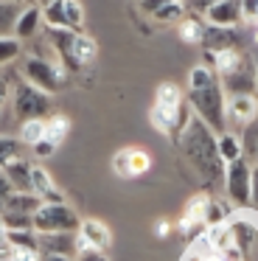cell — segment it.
Masks as SVG:
<instances>
[{"instance_id": "obj_1", "label": "cell", "mask_w": 258, "mask_h": 261, "mask_svg": "<svg viewBox=\"0 0 258 261\" xmlns=\"http://www.w3.org/2000/svg\"><path fill=\"white\" fill-rule=\"evenodd\" d=\"M177 146H179V152H183L185 163L194 169V174L199 177L205 186H213V182L224 180V160H222V154H219L216 135H213L196 115H191L185 129L179 132Z\"/></svg>"}, {"instance_id": "obj_2", "label": "cell", "mask_w": 258, "mask_h": 261, "mask_svg": "<svg viewBox=\"0 0 258 261\" xmlns=\"http://www.w3.org/2000/svg\"><path fill=\"white\" fill-rule=\"evenodd\" d=\"M191 115L194 113H191L188 101H185V93L179 90L177 85H160L157 87L154 107H151V124H154L157 129L171 135L174 141H177Z\"/></svg>"}, {"instance_id": "obj_3", "label": "cell", "mask_w": 258, "mask_h": 261, "mask_svg": "<svg viewBox=\"0 0 258 261\" xmlns=\"http://www.w3.org/2000/svg\"><path fill=\"white\" fill-rule=\"evenodd\" d=\"M185 101L188 107L194 110V115L213 132V135H222L227 132V113H224V93L219 87V82L208 87H196V90H188L185 93Z\"/></svg>"}, {"instance_id": "obj_4", "label": "cell", "mask_w": 258, "mask_h": 261, "mask_svg": "<svg viewBox=\"0 0 258 261\" xmlns=\"http://www.w3.org/2000/svg\"><path fill=\"white\" fill-rule=\"evenodd\" d=\"M34 233H76L82 219L67 202H42L31 216Z\"/></svg>"}, {"instance_id": "obj_5", "label": "cell", "mask_w": 258, "mask_h": 261, "mask_svg": "<svg viewBox=\"0 0 258 261\" xmlns=\"http://www.w3.org/2000/svg\"><path fill=\"white\" fill-rule=\"evenodd\" d=\"M20 76H22V82H28L31 87L48 93V96L65 85V68L56 65V62H48V59H39V57H25L22 59Z\"/></svg>"}, {"instance_id": "obj_6", "label": "cell", "mask_w": 258, "mask_h": 261, "mask_svg": "<svg viewBox=\"0 0 258 261\" xmlns=\"http://www.w3.org/2000/svg\"><path fill=\"white\" fill-rule=\"evenodd\" d=\"M14 113L20 121H45V115L50 113V96L28 82H20L14 87Z\"/></svg>"}, {"instance_id": "obj_7", "label": "cell", "mask_w": 258, "mask_h": 261, "mask_svg": "<svg viewBox=\"0 0 258 261\" xmlns=\"http://www.w3.org/2000/svg\"><path fill=\"white\" fill-rule=\"evenodd\" d=\"M250 180H252V163L247 158L224 163V194L233 205H250Z\"/></svg>"}, {"instance_id": "obj_8", "label": "cell", "mask_w": 258, "mask_h": 261, "mask_svg": "<svg viewBox=\"0 0 258 261\" xmlns=\"http://www.w3.org/2000/svg\"><path fill=\"white\" fill-rule=\"evenodd\" d=\"M219 87L224 96H255V68L250 54H244L241 62L219 79Z\"/></svg>"}, {"instance_id": "obj_9", "label": "cell", "mask_w": 258, "mask_h": 261, "mask_svg": "<svg viewBox=\"0 0 258 261\" xmlns=\"http://www.w3.org/2000/svg\"><path fill=\"white\" fill-rule=\"evenodd\" d=\"M202 48L211 57L224 51H244V34L239 29H222V25H205L202 31Z\"/></svg>"}, {"instance_id": "obj_10", "label": "cell", "mask_w": 258, "mask_h": 261, "mask_svg": "<svg viewBox=\"0 0 258 261\" xmlns=\"http://www.w3.org/2000/svg\"><path fill=\"white\" fill-rule=\"evenodd\" d=\"M112 247V233L104 222L98 219H82L76 230V250H93V253H107Z\"/></svg>"}, {"instance_id": "obj_11", "label": "cell", "mask_w": 258, "mask_h": 261, "mask_svg": "<svg viewBox=\"0 0 258 261\" xmlns=\"http://www.w3.org/2000/svg\"><path fill=\"white\" fill-rule=\"evenodd\" d=\"M112 166H115L118 177H129V180H135V177L146 174V171L151 169V154L146 152V149H140V146H126V149H121V152L115 154Z\"/></svg>"}, {"instance_id": "obj_12", "label": "cell", "mask_w": 258, "mask_h": 261, "mask_svg": "<svg viewBox=\"0 0 258 261\" xmlns=\"http://www.w3.org/2000/svg\"><path fill=\"white\" fill-rule=\"evenodd\" d=\"M227 101H224V113H227V126L239 124L241 129H244L250 121L258 118V98L255 96H224Z\"/></svg>"}, {"instance_id": "obj_13", "label": "cell", "mask_w": 258, "mask_h": 261, "mask_svg": "<svg viewBox=\"0 0 258 261\" xmlns=\"http://www.w3.org/2000/svg\"><path fill=\"white\" fill-rule=\"evenodd\" d=\"M208 25H222V29H239L244 23L241 14V0H219L216 6H211L205 12Z\"/></svg>"}, {"instance_id": "obj_14", "label": "cell", "mask_w": 258, "mask_h": 261, "mask_svg": "<svg viewBox=\"0 0 258 261\" xmlns=\"http://www.w3.org/2000/svg\"><path fill=\"white\" fill-rule=\"evenodd\" d=\"M37 244L42 255H67L70 258L76 250V233H37Z\"/></svg>"}, {"instance_id": "obj_15", "label": "cell", "mask_w": 258, "mask_h": 261, "mask_svg": "<svg viewBox=\"0 0 258 261\" xmlns=\"http://www.w3.org/2000/svg\"><path fill=\"white\" fill-rule=\"evenodd\" d=\"M42 9L34 3V6H22L20 17H17V25H14V40L25 42V40H37L39 31H42Z\"/></svg>"}, {"instance_id": "obj_16", "label": "cell", "mask_w": 258, "mask_h": 261, "mask_svg": "<svg viewBox=\"0 0 258 261\" xmlns=\"http://www.w3.org/2000/svg\"><path fill=\"white\" fill-rule=\"evenodd\" d=\"M95 54H98V48H95L93 37L76 34V37H73L70 59H67V68L65 70H82V68H87V65H93L95 62Z\"/></svg>"}, {"instance_id": "obj_17", "label": "cell", "mask_w": 258, "mask_h": 261, "mask_svg": "<svg viewBox=\"0 0 258 261\" xmlns=\"http://www.w3.org/2000/svg\"><path fill=\"white\" fill-rule=\"evenodd\" d=\"M31 169H34V163H31V160H25L22 154L3 166V174L9 177V182H11V191L31 194Z\"/></svg>"}, {"instance_id": "obj_18", "label": "cell", "mask_w": 258, "mask_h": 261, "mask_svg": "<svg viewBox=\"0 0 258 261\" xmlns=\"http://www.w3.org/2000/svg\"><path fill=\"white\" fill-rule=\"evenodd\" d=\"M31 194H37L39 202H65V197L59 194V188L54 186L50 174L42 166H34L31 169Z\"/></svg>"}, {"instance_id": "obj_19", "label": "cell", "mask_w": 258, "mask_h": 261, "mask_svg": "<svg viewBox=\"0 0 258 261\" xmlns=\"http://www.w3.org/2000/svg\"><path fill=\"white\" fill-rule=\"evenodd\" d=\"M39 197L37 194H20V191H14L9 199L3 202V211L0 214H20V216H34L37 214V208H39Z\"/></svg>"}, {"instance_id": "obj_20", "label": "cell", "mask_w": 258, "mask_h": 261, "mask_svg": "<svg viewBox=\"0 0 258 261\" xmlns=\"http://www.w3.org/2000/svg\"><path fill=\"white\" fill-rule=\"evenodd\" d=\"M67 132H70V118L67 115H50V118H45V138L42 141H48L50 146H59L67 138Z\"/></svg>"}, {"instance_id": "obj_21", "label": "cell", "mask_w": 258, "mask_h": 261, "mask_svg": "<svg viewBox=\"0 0 258 261\" xmlns=\"http://www.w3.org/2000/svg\"><path fill=\"white\" fill-rule=\"evenodd\" d=\"M20 12H22V3L0 0V37H14V25H17Z\"/></svg>"}, {"instance_id": "obj_22", "label": "cell", "mask_w": 258, "mask_h": 261, "mask_svg": "<svg viewBox=\"0 0 258 261\" xmlns=\"http://www.w3.org/2000/svg\"><path fill=\"white\" fill-rule=\"evenodd\" d=\"M216 146H219V154H222L224 163H230V160H239L244 158V149H241V138L236 135V132H222V135H216Z\"/></svg>"}, {"instance_id": "obj_23", "label": "cell", "mask_w": 258, "mask_h": 261, "mask_svg": "<svg viewBox=\"0 0 258 261\" xmlns=\"http://www.w3.org/2000/svg\"><path fill=\"white\" fill-rule=\"evenodd\" d=\"M42 23L48 29H67L65 23V0H54L48 6H42Z\"/></svg>"}, {"instance_id": "obj_24", "label": "cell", "mask_w": 258, "mask_h": 261, "mask_svg": "<svg viewBox=\"0 0 258 261\" xmlns=\"http://www.w3.org/2000/svg\"><path fill=\"white\" fill-rule=\"evenodd\" d=\"M65 23H67V31L82 34V29H84V9H82L79 0H65Z\"/></svg>"}, {"instance_id": "obj_25", "label": "cell", "mask_w": 258, "mask_h": 261, "mask_svg": "<svg viewBox=\"0 0 258 261\" xmlns=\"http://www.w3.org/2000/svg\"><path fill=\"white\" fill-rule=\"evenodd\" d=\"M213 82H219V79H216V70L208 68V65H196V68L188 73V90L208 87V85H213Z\"/></svg>"}, {"instance_id": "obj_26", "label": "cell", "mask_w": 258, "mask_h": 261, "mask_svg": "<svg viewBox=\"0 0 258 261\" xmlns=\"http://www.w3.org/2000/svg\"><path fill=\"white\" fill-rule=\"evenodd\" d=\"M42 138H45V121H22V126H20V143L34 146V143H39Z\"/></svg>"}, {"instance_id": "obj_27", "label": "cell", "mask_w": 258, "mask_h": 261, "mask_svg": "<svg viewBox=\"0 0 258 261\" xmlns=\"http://www.w3.org/2000/svg\"><path fill=\"white\" fill-rule=\"evenodd\" d=\"M22 152V143L20 138H9V135H0V169L6 163H11L14 158H20Z\"/></svg>"}, {"instance_id": "obj_28", "label": "cell", "mask_w": 258, "mask_h": 261, "mask_svg": "<svg viewBox=\"0 0 258 261\" xmlns=\"http://www.w3.org/2000/svg\"><path fill=\"white\" fill-rule=\"evenodd\" d=\"M230 211L224 208V202H219V199H208L205 205V227H219L224 219H227Z\"/></svg>"}, {"instance_id": "obj_29", "label": "cell", "mask_w": 258, "mask_h": 261, "mask_svg": "<svg viewBox=\"0 0 258 261\" xmlns=\"http://www.w3.org/2000/svg\"><path fill=\"white\" fill-rule=\"evenodd\" d=\"M151 17H154L157 23H179V20L185 17V6L179 0H171V3H166V6H163L160 12H154Z\"/></svg>"}, {"instance_id": "obj_30", "label": "cell", "mask_w": 258, "mask_h": 261, "mask_svg": "<svg viewBox=\"0 0 258 261\" xmlns=\"http://www.w3.org/2000/svg\"><path fill=\"white\" fill-rule=\"evenodd\" d=\"M202 31H205V25H202L196 17H183L179 20V37H183L185 42H202Z\"/></svg>"}, {"instance_id": "obj_31", "label": "cell", "mask_w": 258, "mask_h": 261, "mask_svg": "<svg viewBox=\"0 0 258 261\" xmlns=\"http://www.w3.org/2000/svg\"><path fill=\"white\" fill-rule=\"evenodd\" d=\"M20 54H22V42L20 40H14V37H0V65L14 62Z\"/></svg>"}, {"instance_id": "obj_32", "label": "cell", "mask_w": 258, "mask_h": 261, "mask_svg": "<svg viewBox=\"0 0 258 261\" xmlns=\"http://www.w3.org/2000/svg\"><path fill=\"white\" fill-rule=\"evenodd\" d=\"M241 14H244V23H255L258 20V0H241Z\"/></svg>"}, {"instance_id": "obj_33", "label": "cell", "mask_w": 258, "mask_h": 261, "mask_svg": "<svg viewBox=\"0 0 258 261\" xmlns=\"http://www.w3.org/2000/svg\"><path fill=\"white\" fill-rule=\"evenodd\" d=\"M11 194H14L11 191V182H9V177L3 174V169H0V211H3V202L11 197Z\"/></svg>"}, {"instance_id": "obj_34", "label": "cell", "mask_w": 258, "mask_h": 261, "mask_svg": "<svg viewBox=\"0 0 258 261\" xmlns=\"http://www.w3.org/2000/svg\"><path fill=\"white\" fill-rule=\"evenodd\" d=\"M250 205L258 211V166H252V180H250Z\"/></svg>"}, {"instance_id": "obj_35", "label": "cell", "mask_w": 258, "mask_h": 261, "mask_svg": "<svg viewBox=\"0 0 258 261\" xmlns=\"http://www.w3.org/2000/svg\"><path fill=\"white\" fill-rule=\"evenodd\" d=\"M166 3H171V0H140V9H143L146 14H154V12H160Z\"/></svg>"}, {"instance_id": "obj_36", "label": "cell", "mask_w": 258, "mask_h": 261, "mask_svg": "<svg viewBox=\"0 0 258 261\" xmlns=\"http://www.w3.org/2000/svg\"><path fill=\"white\" fill-rule=\"evenodd\" d=\"M216 3H219V0H188V6L194 9V12H199V14H205L208 9L216 6Z\"/></svg>"}, {"instance_id": "obj_37", "label": "cell", "mask_w": 258, "mask_h": 261, "mask_svg": "<svg viewBox=\"0 0 258 261\" xmlns=\"http://www.w3.org/2000/svg\"><path fill=\"white\" fill-rule=\"evenodd\" d=\"M54 152H56V146H50L48 141L34 143V154H37V158H48V154H54Z\"/></svg>"}, {"instance_id": "obj_38", "label": "cell", "mask_w": 258, "mask_h": 261, "mask_svg": "<svg viewBox=\"0 0 258 261\" xmlns=\"http://www.w3.org/2000/svg\"><path fill=\"white\" fill-rule=\"evenodd\" d=\"M76 255H79L76 261H110L107 253H93V250H82V253H76Z\"/></svg>"}, {"instance_id": "obj_39", "label": "cell", "mask_w": 258, "mask_h": 261, "mask_svg": "<svg viewBox=\"0 0 258 261\" xmlns=\"http://www.w3.org/2000/svg\"><path fill=\"white\" fill-rule=\"evenodd\" d=\"M168 233H171V222H166V219H160L157 222V236H168Z\"/></svg>"}, {"instance_id": "obj_40", "label": "cell", "mask_w": 258, "mask_h": 261, "mask_svg": "<svg viewBox=\"0 0 258 261\" xmlns=\"http://www.w3.org/2000/svg\"><path fill=\"white\" fill-rule=\"evenodd\" d=\"M6 96H9V82L0 76V107H3V101H6Z\"/></svg>"}, {"instance_id": "obj_41", "label": "cell", "mask_w": 258, "mask_h": 261, "mask_svg": "<svg viewBox=\"0 0 258 261\" xmlns=\"http://www.w3.org/2000/svg\"><path fill=\"white\" fill-rule=\"evenodd\" d=\"M252 68H255V93H258V48H252Z\"/></svg>"}, {"instance_id": "obj_42", "label": "cell", "mask_w": 258, "mask_h": 261, "mask_svg": "<svg viewBox=\"0 0 258 261\" xmlns=\"http://www.w3.org/2000/svg\"><path fill=\"white\" fill-rule=\"evenodd\" d=\"M39 261H73V258H67V255H42Z\"/></svg>"}, {"instance_id": "obj_43", "label": "cell", "mask_w": 258, "mask_h": 261, "mask_svg": "<svg viewBox=\"0 0 258 261\" xmlns=\"http://www.w3.org/2000/svg\"><path fill=\"white\" fill-rule=\"evenodd\" d=\"M34 3H37V6L42 9V6H48V3H54V0H34Z\"/></svg>"}, {"instance_id": "obj_44", "label": "cell", "mask_w": 258, "mask_h": 261, "mask_svg": "<svg viewBox=\"0 0 258 261\" xmlns=\"http://www.w3.org/2000/svg\"><path fill=\"white\" fill-rule=\"evenodd\" d=\"M17 3H22V0H17Z\"/></svg>"}, {"instance_id": "obj_45", "label": "cell", "mask_w": 258, "mask_h": 261, "mask_svg": "<svg viewBox=\"0 0 258 261\" xmlns=\"http://www.w3.org/2000/svg\"><path fill=\"white\" fill-rule=\"evenodd\" d=\"M213 261H216V258H213Z\"/></svg>"}]
</instances>
